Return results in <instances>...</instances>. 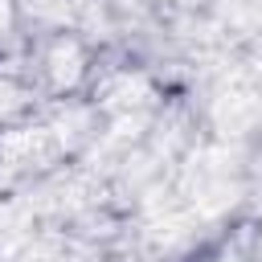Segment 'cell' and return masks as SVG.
<instances>
[{
    "mask_svg": "<svg viewBox=\"0 0 262 262\" xmlns=\"http://www.w3.org/2000/svg\"><path fill=\"white\" fill-rule=\"evenodd\" d=\"M82 74V53L74 41H61L53 53H49V78L57 86H74V78Z\"/></svg>",
    "mask_w": 262,
    "mask_h": 262,
    "instance_id": "1",
    "label": "cell"
}]
</instances>
